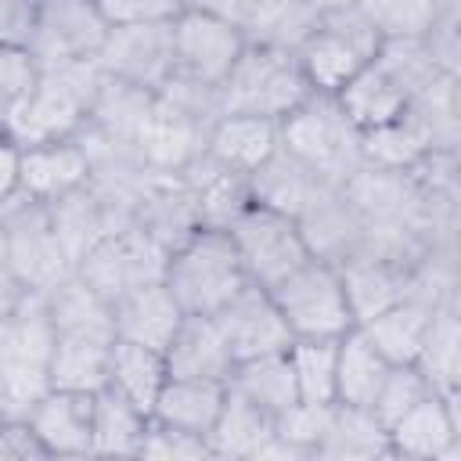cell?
<instances>
[{"label":"cell","mask_w":461,"mask_h":461,"mask_svg":"<svg viewBox=\"0 0 461 461\" xmlns=\"http://www.w3.org/2000/svg\"><path fill=\"white\" fill-rule=\"evenodd\" d=\"M162 285L173 292L184 313L212 317L249 285V277L223 227H194L166 252Z\"/></svg>","instance_id":"obj_1"},{"label":"cell","mask_w":461,"mask_h":461,"mask_svg":"<svg viewBox=\"0 0 461 461\" xmlns=\"http://www.w3.org/2000/svg\"><path fill=\"white\" fill-rule=\"evenodd\" d=\"M54 339L58 331L40 292H25L0 321V393L11 414H25L50 389Z\"/></svg>","instance_id":"obj_2"},{"label":"cell","mask_w":461,"mask_h":461,"mask_svg":"<svg viewBox=\"0 0 461 461\" xmlns=\"http://www.w3.org/2000/svg\"><path fill=\"white\" fill-rule=\"evenodd\" d=\"M310 94L313 90L295 61V50L249 40L216 97H220V112H245L281 122Z\"/></svg>","instance_id":"obj_3"},{"label":"cell","mask_w":461,"mask_h":461,"mask_svg":"<svg viewBox=\"0 0 461 461\" xmlns=\"http://www.w3.org/2000/svg\"><path fill=\"white\" fill-rule=\"evenodd\" d=\"M281 148L328 184H346L360 162V133L331 94H310L281 119Z\"/></svg>","instance_id":"obj_4"},{"label":"cell","mask_w":461,"mask_h":461,"mask_svg":"<svg viewBox=\"0 0 461 461\" xmlns=\"http://www.w3.org/2000/svg\"><path fill=\"white\" fill-rule=\"evenodd\" d=\"M267 292L292 339H342L357 328L335 259L310 256Z\"/></svg>","instance_id":"obj_5"},{"label":"cell","mask_w":461,"mask_h":461,"mask_svg":"<svg viewBox=\"0 0 461 461\" xmlns=\"http://www.w3.org/2000/svg\"><path fill=\"white\" fill-rule=\"evenodd\" d=\"M101 83L97 61H79V65H40V83L18 119L7 126V133L18 144H36V140H58V137H76L86 126L94 94Z\"/></svg>","instance_id":"obj_6"},{"label":"cell","mask_w":461,"mask_h":461,"mask_svg":"<svg viewBox=\"0 0 461 461\" xmlns=\"http://www.w3.org/2000/svg\"><path fill=\"white\" fill-rule=\"evenodd\" d=\"M378 47H382L378 32L360 18L353 4H346L335 11H321L317 25L295 47V61L313 94H335L364 65L375 61Z\"/></svg>","instance_id":"obj_7"},{"label":"cell","mask_w":461,"mask_h":461,"mask_svg":"<svg viewBox=\"0 0 461 461\" xmlns=\"http://www.w3.org/2000/svg\"><path fill=\"white\" fill-rule=\"evenodd\" d=\"M238 259L245 267V277L259 288H274L281 277H288L303 259H310L306 234L292 212H281L263 202H249L227 227Z\"/></svg>","instance_id":"obj_8"},{"label":"cell","mask_w":461,"mask_h":461,"mask_svg":"<svg viewBox=\"0 0 461 461\" xmlns=\"http://www.w3.org/2000/svg\"><path fill=\"white\" fill-rule=\"evenodd\" d=\"M0 227H4V267L29 292H47L54 281H61L72 270V259L58 241V230L43 202H32L25 194L11 198L0 209Z\"/></svg>","instance_id":"obj_9"},{"label":"cell","mask_w":461,"mask_h":461,"mask_svg":"<svg viewBox=\"0 0 461 461\" xmlns=\"http://www.w3.org/2000/svg\"><path fill=\"white\" fill-rule=\"evenodd\" d=\"M245 43L249 40L238 25L187 7L173 22V76L220 94Z\"/></svg>","instance_id":"obj_10"},{"label":"cell","mask_w":461,"mask_h":461,"mask_svg":"<svg viewBox=\"0 0 461 461\" xmlns=\"http://www.w3.org/2000/svg\"><path fill=\"white\" fill-rule=\"evenodd\" d=\"M108 36L94 0H36L29 50L40 65H79L97 61Z\"/></svg>","instance_id":"obj_11"},{"label":"cell","mask_w":461,"mask_h":461,"mask_svg":"<svg viewBox=\"0 0 461 461\" xmlns=\"http://www.w3.org/2000/svg\"><path fill=\"white\" fill-rule=\"evenodd\" d=\"M162 267H166V249L130 220L112 234H104L72 270L112 303L133 285L158 281Z\"/></svg>","instance_id":"obj_12"},{"label":"cell","mask_w":461,"mask_h":461,"mask_svg":"<svg viewBox=\"0 0 461 461\" xmlns=\"http://www.w3.org/2000/svg\"><path fill=\"white\" fill-rule=\"evenodd\" d=\"M97 68L108 79L162 90L173 79V25H122L108 29L97 54Z\"/></svg>","instance_id":"obj_13"},{"label":"cell","mask_w":461,"mask_h":461,"mask_svg":"<svg viewBox=\"0 0 461 461\" xmlns=\"http://www.w3.org/2000/svg\"><path fill=\"white\" fill-rule=\"evenodd\" d=\"M389 454L393 457H418V461H447L461 454V418H457V393L432 389L411 411H403L393 425H385Z\"/></svg>","instance_id":"obj_14"},{"label":"cell","mask_w":461,"mask_h":461,"mask_svg":"<svg viewBox=\"0 0 461 461\" xmlns=\"http://www.w3.org/2000/svg\"><path fill=\"white\" fill-rule=\"evenodd\" d=\"M212 321H216L234 364L249 360V357H263V353H281L292 342V331L281 321L270 292L252 285V281L230 303H223L212 313Z\"/></svg>","instance_id":"obj_15"},{"label":"cell","mask_w":461,"mask_h":461,"mask_svg":"<svg viewBox=\"0 0 461 461\" xmlns=\"http://www.w3.org/2000/svg\"><path fill=\"white\" fill-rule=\"evenodd\" d=\"M86 184H90V155L79 137L22 144L18 194L47 205V202H58L61 194L86 187Z\"/></svg>","instance_id":"obj_16"},{"label":"cell","mask_w":461,"mask_h":461,"mask_svg":"<svg viewBox=\"0 0 461 461\" xmlns=\"http://www.w3.org/2000/svg\"><path fill=\"white\" fill-rule=\"evenodd\" d=\"M25 421L36 429L50 457H90L94 454V393L47 389Z\"/></svg>","instance_id":"obj_17"},{"label":"cell","mask_w":461,"mask_h":461,"mask_svg":"<svg viewBox=\"0 0 461 461\" xmlns=\"http://www.w3.org/2000/svg\"><path fill=\"white\" fill-rule=\"evenodd\" d=\"M281 148V122L245 112H220L205 137V155L238 176H252Z\"/></svg>","instance_id":"obj_18"},{"label":"cell","mask_w":461,"mask_h":461,"mask_svg":"<svg viewBox=\"0 0 461 461\" xmlns=\"http://www.w3.org/2000/svg\"><path fill=\"white\" fill-rule=\"evenodd\" d=\"M180 321H184V310L173 299V292L162 285V277L133 285L112 299V331L115 339H126V342L166 349Z\"/></svg>","instance_id":"obj_19"},{"label":"cell","mask_w":461,"mask_h":461,"mask_svg":"<svg viewBox=\"0 0 461 461\" xmlns=\"http://www.w3.org/2000/svg\"><path fill=\"white\" fill-rule=\"evenodd\" d=\"M169 378H209V382H227L234 371V357L216 328L212 317L202 313H184L176 324L169 346L162 349Z\"/></svg>","instance_id":"obj_20"},{"label":"cell","mask_w":461,"mask_h":461,"mask_svg":"<svg viewBox=\"0 0 461 461\" xmlns=\"http://www.w3.org/2000/svg\"><path fill=\"white\" fill-rule=\"evenodd\" d=\"M331 97L339 101L342 115L357 126V133H367V130H378V126H389V122L403 119V112H407V104H411L407 90H403L378 61L364 65V68H360L346 86H339Z\"/></svg>","instance_id":"obj_21"},{"label":"cell","mask_w":461,"mask_h":461,"mask_svg":"<svg viewBox=\"0 0 461 461\" xmlns=\"http://www.w3.org/2000/svg\"><path fill=\"white\" fill-rule=\"evenodd\" d=\"M436 306H443V303H432L421 292H411V295H403L400 303H393L389 310L375 313L371 321H364L357 328L364 331V339L389 364H414V357H418V349L425 342V331L432 324Z\"/></svg>","instance_id":"obj_22"},{"label":"cell","mask_w":461,"mask_h":461,"mask_svg":"<svg viewBox=\"0 0 461 461\" xmlns=\"http://www.w3.org/2000/svg\"><path fill=\"white\" fill-rule=\"evenodd\" d=\"M115 335L101 331H58L50 357V389L97 393L108 385V357Z\"/></svg>","instance_id":"obj_23"},{"label":"cell","mask_w":461,"mask_h":461,"mask_svg":"<svg viewBox=\"0 0 461 461\" xmlns=\"http://www.w3.org/2000/svg\"><path fill=\"white\" fill-rule=\"evenodd\" d=\"M274 439V414L241 396L238 389L227 385L223 407L209 429V450L212 457H241V461H259L263 447Z\"/></svg>","instance_id":"obj_24"},{"label":"cell","mask_w":461,"mask_h":461,"mask_svg":"<svg viewBox=\"0 0 461 461\" xmlns=\"http://www.w3.org/2000/svg\"><path fill=\"white\" fill-rule=\"evenodd\" d=\"M223 396H227V382H209V378H166L155 407H151V418L162 421V425H173V429H184V432H194V436H205L209 439V429L223 407Z\"/></svg>","instance_id":"obj_25"},{"label":"cell","mask_w":461,"mask_h":461,"mask_svg":"<svg viewBox=\"0 0 461 461\" xmlns=\"http://www.w3.org/2000/svg\"><path fill=\"white\" fill-rule=\"evenodd\" d=\"M166 378H169V371H166L162 349H151V346H140V342H126V339H115L112 342L108 389H115L119 396H126L148 418H151V407H155Z\"/></svg>","instance_id":"obj_26"},{"label":"cell","mask_w":461,"mask_h":461,"mask_svg":"<svg viewBox=\"0 0 461 461\" xmlns=\"http://www.w3.org/2000/svg\"><path fill=\"white\" fill-rule=\"evenodd\" d=\"M389 360L364 339L360 328L346 331L339 339V364H335V403L346 407H367L375 403L382 382H385Z\"/></svg>","instance_id":"obj_27"},{"label":"cell","mask_w":461,"mask_h":461,"mask_svg":"<svg viewBox=\"0 0 461 461\" xmlns=\"http://www.w3.org/2000/svg\"><path fill=\"white\" fill-rule=\"evenodd\" d=\"M40 295L47 303L54 331H101V335H115L112 331V303L94 285H86L76 270H68L61 281H54Z\"/></svg>","instance_id":"obj_28"},{"label":"cell","mask_w":461,"mask_h":461,"mask_svg":"<svg viewBox=\"0 0 461 461\" xmlns=\"http://www.w3.org/2000/svg\"><path fill=\"white\" fill-rule=\"evenodd\" d=\"M148 429V414L133 407L115 389L94 393V454L101 457H137Z\"/></svg>","instance_id":"obj_29"},{"label":"cell","mask_w":461,"mask_h":461,"mask_svg":"<svg viewBox=\"0 0 461 461\" xmlns=\"http://www.w3.org/2000/svg\"><path fill=\"white\" fill-rule=\"evenodd\" d=\"M313 457H393L385 425L367 407H331L328 432Z\"/></svg>","instance_id":"obj_30"},{"label":"cell","mask_w":461,"mask_h":461,"mask_svg":"<svg viewBox=\"0 0 461 461\" xmlns=\"http://www.w3.org/2000/svg\"><path fill=\"white\" fill-rule=\"evenodd\" d=\"M227 385L238 389L241 396H249L252 403H259L263 411H270L274 418L299 400L285 349L281 353H263V357L238 360L234 371H230V378H227Z\"/></svg>","instance_id":"obj_31"},{"label":"cell","mask_w":461,"mask_h":461,"mask_svg":"<svg viewBox=\"0 0 461 461\" xmlns=\"http://www.w3.org/2000/svg\"><path fill=\"white\" fill-rule=\"evenodd\" d=\"M317 18L321 11L310 0H256L245 22V40L295 50L306 40V32L317 25Z\"/></svg>","instance_id":"obj_32"},{"label":"cell","mask_w":461,"mask_h":461,"mask_svg":"<svg viewBox=\"0 0 461 461\" xmlns=\"http://www.w3.org/2000/svg\"><path fill=\"white\" fill-rule=\"evenodd\" d=\"M288 367L295 378V396L310 403H335V364H339V339H292Z\"/></svg>","instance_id":"obj_33"},{"label":"cell","mask_w":461,"mask_h":461,"mask_svg":"<svg viewBox=\"0 0 461 461\" xmlns=\"http://www.w3.org/2000/svg\"><path fill=\"white\" fill-rule=\"evenodd\" d=\"M378 40H421L443 18L439 0H353Z\"/></svg>","instance_id":"obj_34"},{"label":"cell","mask_w":461,"mask_h":461,"mask_svg":"<svg viewBox=\"0 0 461 461\" xmlns=\"http://www.w3.org/2000/svg\"><path fill=\"white\" fill-rule=\"evenodd\" d=\"M414 364L429 378L432 389L457 393V317H454L450 303L436 306L432 324L425 331V342H421Z\"/></svg>","instance_id":"obj_35"},{"label":"cell","mask_w":461,"mask_h":461,"mask_svg":"<svg viewBox=\"0 0 461 461\" xmlns=\"http://www.w3.org/2000/svg\"><path fill=\"white\" fill-rule=\"evenodd\" d=\"M40 83V61L29 47H0V130H7Z\"/></svg>","instance_id":"obj_36"},{"label":"cell","mask_w":461,"mask_h":461,"mask_svg":"<svg viewBox=\"0 0 461 461\" xmlns=\"http://www.w3.org/2000/svg\"><path fill=\"white\" fill-rule=\"evenodd\" d=\"M331 407L335 403H310V400H295L292 407H285L277 418H274V432L292 447L299 450L303 457H313L324 432H328V421H331Z\"/></svg>","instance_id":"obj_37"},{"label":"cell","mask_w":461,"mask_h":461,"mask_svg":"<svg viewBox=\"0 0 461 461\" xmlns=\"http://www.w3.org/2000/svg\"><path fill=\"white\" fill-rule=\"evenodd\" d=\"M432 393V385H429V378L418 371V364H389V371H385V382H382V389H378V396H375V403H371V414L382 421V425H393L403 411H411L421 396H429Z\"/></svg>","instance_id":"obj_38"},{"label":"cell","mask_w":461,"mask_h":461,"mask_svg":"<svg viewBox=\"0 0 461 461\" xmlns=\"http://www.w3.org/2000/svg\"><path fill=\"white\" fill-rule=\"evenodd\" d=\"M137 457L202 461V457H212V450H209V439L205 436H194V432H184V429H173V425H162V421L148 418V429H144V439H140Z\"/></svg>","instance_id":"obj_39"},{"label":"cell","mask_w":461,"mask_h":461,"mask_svg":"<svg viewBox=\"0 0 461 461\" xmlns=\"http://www.w3.org/2000/svg\"><path fill=\"white\" fill-rule=\"evenodd\" d=\"M108 29L122 25H173L184 11L187 0H94Z\"/></svg>","instance_id":"obj_40"},{"label":"cell","mask_w":461,"mask_h":461,"mask_svg":"<svg viewBox=\"0 0 461 461\" xmlns=\"http://www.w3.org/2000/svg\"><path fill=\"white\" fill-rule=\"evenodd\" d=\"M50 457L36 429L25 421V414H11L0 421V461H36Z\"/></svg>","instance_id":"obj_41"},{"label":"cell","mask_w":461,"mask_h":461,"mask_svg":"<svg viewBox=\"0 0 461 461\" xmlns=\"http://www.w3.org/2000/svg\"><path fill=\"white\" fill-rule=\"evenodd\" d=\"M36 0H0V47H29Z\"/></svg>","instance_id":"obj_42"},{"label":"cell","mask_w":461,"mask_h":461,"mask_svg":"<svg viewBox=\"0 0 461 461\" xmlns=\"http://www.w3.org/2000/svg\"><path fill=\"white\" fill-rule=\"evenodd\" d=\"M18 180H22V144L0 130V209L18 198Z\"/></svg>","instance_id":"obj_43"},{"label":"cell","mask_w":461,"mask_h":461,"mask_svg":"<svg viewBox=\"0 0 461 461\" xmlns=\"http://www.w3.org/2000/svg\"><path fill=\"white\" fill-rule=\"evenodd\" d=\"M191 11H202V14H212V18H223L230 25H238L245 32V22L256 7V0H187Z\"/></svg>","instance_id":"obj_44"},{"label":"cell","mask_w":461,"mask_h":461,"mask_svg":"<svg viewBox=\"0 0 461 461\" xmlns=\"http://www.w3.org/2000/svg\"><path fill=\"white\" fill-rule=\"evenodd\" d=\"M25 292H29V288H25V285H22V281H18V277L0 263V321H4L18 303H22V295H25Z\"/></svg>","instance_id":"obj_45"},{"label":"cell","mask_w":461,"mask_h":461,"mask_svg":"<svg viewBox=\"0 0 461 461\" xmlns=\"http://www.w3.org/2000/svg\"><path fill=\"white\" fill-rule=\"evenodd\" d=\"M317 11H335V7H346V4H353V0H310Z\"/></svg>","instance_id":"obj_46"},{"label":"cell","mask_w":461,"mask_h":461,"mask_svg":"<svg viewBox=\"0 0 461 461\" xmlns=\"http://www.w3.org/2000/svg\"><path fill=\"white\" fill-rule=\"evenodd\" d=\"M4 418H11V411H7V400H4V393H0V421Z\"/></svg>","instance_id":"obj_47"},{"label":"cell","mask_w":461,"mask_h":461,"mask_svg":"<svg viewBox=\"0 0 461 461\" xmlns=\"http://www.w3.org/2000/svg\"><path fill=\"white\" fill-rule=\"evenodd\" d=\"M0 263H4V227H0Z\"/></svg>","instance_id":"obj_48"}]
</instances>
